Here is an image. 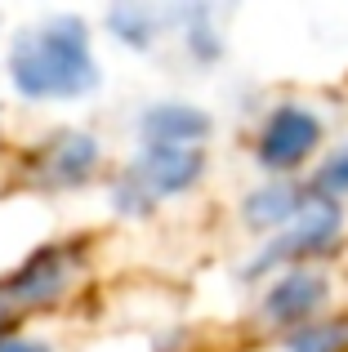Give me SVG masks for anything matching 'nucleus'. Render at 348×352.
Returning <instances> with one entry per match:
<instances>
[{
	"instance_id": "1",
	"label": "nucleus",
	"mask_w": 348,
	"mask_h": 352,
	"mask_svg": "<svg viewBox=\"0 0 348 352\" xmlns=\"http://www.w3.org/2000/svg\"><path fill=\"white\" fill-rule=\"evenodd\" d=\"M14 80L32 98H76L94 85V58L85 45V27L76 18L27 32L14 45Z\"/></svg>"
},
{
	"instance_id": "2",
	"label": "nucleus",
	"mask_w": 348,
	"mask_h": 352,
	"mask_svg": "<svg viewBox=\"0 0 348 352\" xmlns=\"http://www.w3.org/2000/svg\"><path fill=\"white\" fill-rule=\"evenodd\" d=\"M201 174V147H174V143H148L139 156V165L130 170L121 188V206H152V201H166L174 192L192 188Z\"/></svg>"
},
{
	"instance_id": "3",
	"label": "nucleus",
	"mask_w": 348,
	"mask_h": 352,
	"mask_svg": "<svg viewBox=\"0 0 348 352\" xmlns=\"http://www.w3.org/2000/svg\"><path fill=\"white\" fill-rule=\"evenodd\" d=\"M317 143H322V120L299 103H281L277 112L263 120L259 161L268 165V170H290V165H299Z\"/></svg>"
},
{
	"instance_id": "4",
	"label": "nucleus",
	"mask_w": 348,
	"mask_h": 352,
	"mask_svg": "<svg viewBox=\"0 0 348 352\" xmlns=\"http://www.w3.org/2000/svg\"><path fill=\"white\" fill-rule=\"evenodd\" d=\"M340 223L344 219H340V210H335L331 201H308V206L295 214V232L281 236L277 245L259 258V267L286 263V258H299V254H322V250L340 236Z\"/></svg>"
},
{
	"instance_id": "5",
	"label": "nucleus",
	"mask_w": 348,
	"mask_h": 352,
	"mask_svg": "<svg viewBox=\"0 0 348 352\" xmlns=\"http://www.w3.org/2000/svg\"><path fill=\"white\" fill-rule=\"evenodd\" d=\"M326 303V281L322 276H304V272H290L286 281H277L268 290V299H263V312L277 321H286V326H295V321H308L317 308Z\"/></svg>"
},
{
	"instance_id": "6",
	"label": "nucleus",
	"mask_w": 348,
	"mask_h": 352,
	"mask_svg": "<svg viewBox=\"0 0 348 352\" xmlns=\"http://www.w3.org/2000/svg\"><path fill=\"white\" fill-rule=\"evenodd\" d=\"M210 120L197 112V107H183V103H166V107H152L143 116V134L148 143H174V147H201L197 138H206Z\"/></svg>"
},
{
	"instance_id": "7",
	"label": "nucleus",
	"mask_w": 348,
	"mask_h": 352,
	"mask_svg": "<svg viewBox=\"0 0 348 352\" xmlns=\"http://www.w3.org/2000/svg\"><path fill=\"white\" fill-rule=\"evenodd\" d=\"M304 206H308V201L299 197V188H290V183H272V188L254 192V197L246 201V223H250V228L286 223V219H295Z\"/></svg>"
},
{
	"instance_id": "8",
	"label": "nucleus",
	"mask_w": 348,
	"mask_h": 352,
	"mask_svg": "<svg viewBox=\"0 0 348 352\" xmlns=\"http://www.w3.org/2000/svg\"><path fill=\"white\" fill-rule=\"evenodd\" d=\"M94 161H98L94 138L67 134V138H58V143H54V152H50V174L58 183H80L89 170H94Z\"/></svg>"
},
{
	"instance_id": "9",
	"label": "nucleus",
	"mask_w": 348,
	"mask_h": 352,
	"mask_svg": "<svg viewBox=\"0 0 348 352\" xmlns=\"http://www.w3.org/2000/svg\"><path fill=\"white\" fill-rule=\"evenodd\" d=\"M348 348V321L344 326H308L295 352H344Z\"/></svg>"
},
{
	"instance_id": "10",
	"label": "nucleus",
	"mask_w": 348,
	"mask_h": 352,
	"mask_svg": "<svg viewBox=\"0 0 348 352\" xmlns=\"http://www.w3.org/2000/svg\"><path fill=\"white\" fill-rule=\"evenodd\" d=\"M317 183H322L326 192H348V147H340V152H335L331 161L322 165Z\"/></svg>"
},
{
	"instance_id": "11",
	"label": "nucleus",
	"mask_w": 348,
	"mask_h": 352,
	"mask_svg": "<svg viewBox=\"0 0 348 352\" xmlns=\"http://www.w3.org/2000/svg\"><path fill=\"white\" fill-rule=\"evenodd\" d=\"M0 352H50V348L32 344V339H0Z\"/></svg>"
}]
</instances>
